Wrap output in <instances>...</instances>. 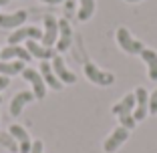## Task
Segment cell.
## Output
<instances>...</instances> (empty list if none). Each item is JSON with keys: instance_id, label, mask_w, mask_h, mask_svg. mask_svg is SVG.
<instances>
[{"instance_id": "cell-1", "label": "cell", "mask_w": 157, "mask_h": 153, "mask_svg": "<svg viewBox=\"0 0 157 153\" xmlns=\"http://www.w3.org/2000/svg\"><path fill=\"white\" fill-rule=\"evenodd\" d=\"M117 44H119L121 51H125L127 55H141V52H143V48H145L143 42L131 36V33L125 26H119V28H117Z\"/></svg>"}, {"instance_id": "cell-2", "label": "cell", "mask_w": 157, "mask_h": 153, "mask_svg": "<svg viewBox=\"0 0 157 153\" xmlns=\"http://www.w3.org/2000/svg\"><path fill=\"white\" fill-rule=\"evenodd\" d=\"M85 77L91 81L93 85H99V87H109V85L115 83V75L107 73V71H101L95 63H85Z\"/></svg>"}, {"instance_id": "cell-3", "label": "cell", "mask_w": 157, "mask_h": 153, "mask_svg": "<svg viewBox=\"0 0 157 153\" xmlns=\"http://www.w3.org/2000/svg\"><path fill=\"white\" fill-rule=\"evenodd\" d=\"M59 40V20L52 16V14H46L42 18V38H40V44L52 48Z\"/></svg>"}, {"instance_id": "cell-4", "label": "cell", "mask_w": 157, "mask_h": 153, "mask_svg": "<svg viewBox=\"0 0 157 153\" xmlns=\"http://www.w3.org/2000/svg\"><path fill=\"white\" fill-rule=\"evenodd\" d=\"M42 38V30L38 26H20L16 30L8 34V44H20V42H28V40H40Z\"/></svg>"}, {"instance_id": "cell-5", "label": "cell", "mask_w": 157, "mask_h": 153, "mask_svg": "<svg viewBox=\"0 0 157 153\" xmlns=\"http://www.w3.org/2000/svg\"><path fill=\"white\" fill-rule=\"evenodd\" d=\"M22 79L26 81V83H30L34 99L42 101V99L46 97V83L42 81V77H40V73H38V71H34V69H30V67H26V69L22 71Z\"/></svg>"}, {"instance_id": "cell-6", "label": "cell", "mask_w": 157, "mask_h": 153, "mask_svg": "<svg viewBox=\"0 0 157 153\" xmlns=\"http://www.w3.org/2000/svg\"><path fill=\"white\" fill-rule=\"evenodd\" d=\"M129 139V129H125V127H117V129L111 131V135L103 141V151L105 153H115L117 149L121 147L123 143H127Z\"/></svg>"}, {"instance_id": "cell-7", "label": "cell", "mask_w": 157, "mask_h": 153, "mask_svg": "<svg viewBox=\"0 0 157 153\" xmlns=\"http://www.w3.org/2000/svg\"><path fill=\"white\" fill-rule=\"evenodd\" d=\"M51 65H52V71H55L56 79H59L63 85H75V83H77V75H75L73 71L67 69L65 60H63V56H60V55H55V56H52Z\"/></svg>"}, {"instance_id": "cell-8", "label": "cell", "mask_w": 157, "mask_h": 153, "mask_svg": "<svg viewBox=\"0 0 157 153\" xmlns=\"http://www.w3.org/2000/svg\"><path fill=\"white\" fill-rule=\"evenodd\" d=\"M147 115H149V93L143 87H137L135 89V111H133V117L139 123V121H143Z\"/></svg>"}, {"instance_id": "cell-9", "label": "cell", "mask_w": 157, "mask_h": 153, "mask_svg": "<svg viewBox=\"0 0 157 153\" xmlns=\"http://www.w3.org/2000/svg\"><path fill=\"white\" fill-rule=\"evenodd\" d=\"M26 18H28L26 10H16V12H8V14L0 12V28H4V30H16V28L24 26Z\"/></svg>"}, {"instance_id": "cell-10", "label": "cell", "mask_w": 157, "mask_h": 153, "mask_svg": "<svg viewBox=\"0 0 157 153\" xmlns=\"http://www.w3.org/2000/svg\"><path fill=\"white\" fill-rule=\"evenodd\" d=\"M30 52L20 44H8V47L0 48V60H22V63H30Z\"/></svg>"}, {"instance_id": "cell-11", "label": "cell", "mask_w": 157, "mask_h": 153, "mask_svg": "<svg viewBox=\"0 0 157 153\" xmlns=\"http://www.w3.org/2000/svg\"><path fill=\"white\" fill-rule=\"evenodd\" d=\"M71 42H73V28H71L67 18H60L59 20V40H56L55 47L59 52H67L71 48Z\"/></svg>"}, {"instance_id": "cell-12", "label": "cell", "mask_w": 157, "mask_h": 153, "mask_svg": "<svg viewBox=\"0 0 157 153\" xmlns=\"http://www.w3.org/2000/svg\"><path fill=\"white\" fill-rule=\"evenodd\" d=\"M8 133L12 135L14 139H16V143H18V153H30V147H33V141H30V135H28V131L24 129L22 125H10Z\"/></svg>"}, {"instance_id": "cell-13", "label": "cell", "mask_w": 157, "mask_h": 153, "mask_svg": "<svg viewBox=\"0 0 157 153\" xmlns=\"http://www.w3.org/2000/svg\"><path fill=\"white\" fill-rule=\"evenodd\" d=\"M33 101H34L33 91H20V93H16L12 97V101H10V115L18 117L20 113L24 111V107H26L28 103H33Z\"/></svg>"}, {"instance_id": "cell-14", "label": "cell", "mask_w": 157, "mask_h": 153, "mask_svg": "<svg viewBox=\"0 0 157 153\" xmlns=\"http://www.w3.org/2000/svg\"><path fill=\"white\" fill-rule=\"evenodd\" d=\"M24 48L30 52V56H34V59H38V60H52V56L56 55L52 48L40 44L38 40H28V42H24Z\"/></svg>"}, {"instance_id": "cell-15", "label": "cell", "mask_w": 157, "mask_h": 153, "mask_svg": "<svg viewBox=\"0 0 157 153\" xmlns=\"http://www.w3.org/2000/svg\"><path fill=\"white\" fill-rule=\"evenodd\" d=\"M38 73H40L42 81L46 83V87H48V89H52V91H60V89H63V83L56 79V75H55V71H52V65H51V63L42 60Z\"/></svg>"}, {"instance_id": "cell-16", "label": "cell", "mask_w": 157, "mask_h": 153, "mask_svg": "<svg viewBox=\"0 0 157 153\" xmlns=\"http://www.w3.org/2000/svg\"><path fill=\"white\" fill-rule=\"evenodd\" d=\"M135 111V93H127L121 101H117L115 105L111 107V113L117 117L121 115H133Z\"/></svg>"}, {"instance_id": "cell-17", "label": "cell", "mask_w": 157, "mask_h": 153, "mask_svg": "<svg viewBox=\"0 0 157 153\" xmlns=\"http://www.w3.org/2000/svg\"><path fill=\"white\" fill-rule=\"evenodd\" d=\"M141 59H143V63L147 65V77H149V81H157V52L145 47L143 52H141Z\"/></svg>"}, {"instance_id": "cell-18", "label": "cell", "mask_w": 157, "mask_h": 153, "mask_svg": "<svg viewBox=\"0 0 157 153\" xmlns=\"http://www.w3.org/2000/svg\"><path fill=\"white\" fill-rule=\"evenodd\" d=\"M24 69H26V63H22V60H0V75L8 77V79L22 73Z\"/></svg>"}, {"instance_id": "cell-19", "label": "cell", "mask_w": 157, "mask_h": 153, "mask_svg": "<svg viewBox=\"0 0 157 153\" xmlns=\"http://www.w3.org/2000/svg\"><path fill=\"white\" fill-rule=\"evenodd\" d=\"M95 14V0H78V12H77V18L81 22H87Z\"/></svg>"}, {"instance_id": "cell-20", "label": "cell", "mask_w": 157, "mask_h": 153, "mask_svg": "<svg viewBox=\"0 0 157 153\" xmlns=\"http://www.w3.org/2000/svg\"><path fill=\"white\" fill-rule=\"evenodd\" d=\"M0 147L8 149L10 153H18V143L8 131H0Z\"/></svg>"}, {"instance_id": "cell-21", "label": "cell", "mask_w": 157, "mask_h": 153, "mask_svg": "<svg viewBox=\"0 0 157 153\" xmlns=\"http://www.w3.org/2000/svg\"><path fill=\"white\" fill-rule=\"evenodd\" d=\"M119 123H121V127H125V129H129V131L137 127V121H135L133 115H121L119 117Z\"/></svg>"}, {"instance_id": "cell-22", "label": "cell", "mask_w": 157, "mask_h": 153, "mask_svg": "<svg viewBox=\"0 0 157 153\" xmlns=\"http://www.w3.org/2000/svg\"><path fill=\"white\" fill-rule=\"evenodd\" d=\"M75 14H77L75 12V0H65V16L63 18L69 20V18H73Z\"/></svg>"}, {"instance_id": "cell-23", "label": "cell", "mask_w": 157, "mask_h": 153, "mask_svg": "<svg viewBox=\"0 0 157 153\" xmlns=\"http://www.w3.org/2000/svg\"><path fill=\"white\" fill-rule=\"evenodd\" d=\"M149 113H153V115L157 113V89L149 95Z\"/></svg>"}, {"instance_id": "cell-24", "label": "cell", "mask_w": 157, "mask_h": 153, "mask_svg": "<svg viewBox=\"0 0 157 153\" xmlns=\"http://www.w3.org/2000/svg\"><path fill=\"white\" fill-rule=\"evenodd\" d=\"M30 153H44V143L42 141H33V147H30Z\"/></svg>"}, {"instance_id": "cell-25", "label": "cell", "mask_w": 157, "mask_h": 153, "mask_svg": "<svg viewBox=\"0 0 157 153\" xmlns=\"http://www.w3.org/2000/svg\"><path fill=\"white\" fill-rule=\"evenodd\" d=\"M8 85H10V79H8V77H2V75H0V91H4Z\"/></svg>"}, {"instance_id": "cell-26", "label": "cell", "mask_w": 157, "mask_h": 153, "mask_svg": "<svg viewBox=\"0 0 157 153\" xmlns=\"http://www.w3.org/2000/svg\"><path fill=\"white\" fill-rule=\"evenodd\" d=\"M40 2H44V4H63V2H65V0H40Z\"/></svg>"}, {"instance_id": "cell-27", "label": "cell", "mask_w": 157, "mask_h": 153, "mask_svg": "<svg viewBox=\"0 0 157 153\" xmlns=\"http://www.w3.org/2000/svg\"><path fill=\"white\" fill-rule=\"evenodd\" d=\"M8 2H10V0H0V6H6Z\"/></svg>"}, {"instance_id": "cell-28", "label": "cell", "mask_w": 157, "mask_h": 153, "mask_svg": "<svg viewBox=\"0 0 157 153\" xmlns=\"http://www.w3.org/2000/svg\"><path fill=\"white\" fill-rule=\"evenodd\" d=\"M125 2H141V0H125Z\"/></svg>"}, {"instance_id": "cell-29", "label": "cell", "mask_w": 157, "mask_h": 153, "mask_svg": "<svg viewBox=\"0 0 157 153\" xmlns=\"http://www.w3.org/2000/svg\"><path fill=\"white\" fill-rule=\"evenodd\" d=\"M0 103H2V95H0Z\"/></svg>"}]
</instances>
